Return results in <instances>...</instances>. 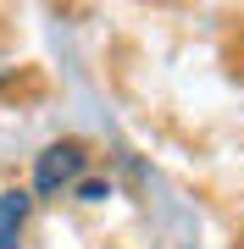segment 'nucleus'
Wrapping results in <instances>:
<instances>
[{"label": "nucleus", "instance_id": "1", "mask_svg": "<svg viewBox=\"0 0 244 249\" xmlns=\"http://www.w3.org/2000/svg\"><path fill=\"white\" fill-rule=\"evenodd\" d=\"M78 178H89V144L83 139H56L34 155V172H28V194L34 199H61L73 194Z\"/></svg>", "mask_w": 244, "mask_h": 249}, {"label": "nucleus", "instance_id": "2", "mask_svg": "<svg viewBox=\"0 0 244 249\" xmlns=\"http://www.w3.org/2000/svg\"><path fill=\"white\" fill-rule=\"evenodd\" d=\"M28 216H34V194L28 188H0V232L6 238H22Z\"/></svg>", "mask_w": 244, "mask_h": 249}, {"label": "nucleus", "instance_id": "3", "mask_svg": "<svg viewBox=\"0 0 244 249\" xmlns=\"http://www.w3.org/2000/svg\"><path fill=\"white\" fill-rule=\"evenodd\" d=\"M111 194H117V183H111V178H78V188H73L78 205H106Z\"/></svg>", "mask_w": 244, "mask_h": 249}, {"label": "nucleus", "instance_id": "4", "mask_svg": "<svg viewBox=\"0 0 244 249\" xmlns=\"http://www.w3.org/2000/svg\"><path fill=\"white\" fill-rule=\"evenodd\" d=\"M11 83H17V67H11V61H0V94H6Z\"/></svg>", "mask_w": 244, "mask_h": 249}, {"label": "nucleus", "instance_id": "5", "mask_svg": "<svg viewBox=\"0 0 244 249\" xmlns=\"http://www.w3.org/2000/svg\"><path fill=\"white\" fill-rule=\"evenodd\" d=\"M0 249H22V238H6V232H0Z\"/></svg>", "mask_w": 244, "mask_h": 249}]
</instances>
